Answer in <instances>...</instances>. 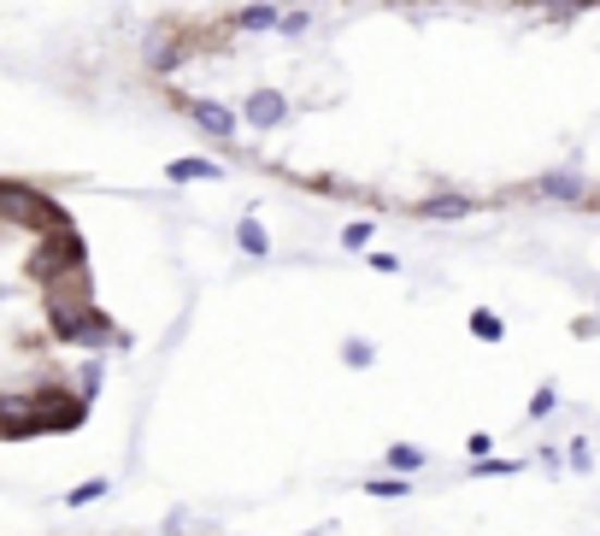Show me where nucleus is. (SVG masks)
<instances>
[{
  "label": "nucleus",
  "mask_w": 600,
  "mask_h": 536,
  "mask_svg": "<svg viewBox=\"0 0 600 536\" xmlns=\"http://www.w3.org/2000/svg\"><path fill=\"white\" fill-rule=\"evenodd\" d=\"M30 271L48 289H65V283H83L89 278V242L77 236V230H48V236L36 242V254H30Z\"/></svg>",
  "instance_id": "nucleus-1"
},
{
  "label": "nucleus",
  "mask_w": 600,
  "mask_h": 536,
  "mask_svg": "<svg viewBox=\"0 0 600 536\" xmlns=\"http://www.w3.org/2000/svg\"><path fill=\"white\" fill-rule=\"evenodd\" d=\"M0 219H7V224H24V230H41V236L71 224L60 200H48L36 183H24V178H0Z\"/></svg>",
  "instance_id": "nucleus-2"
},
{
  "label": "nucleus",
  "mask_w": 600,
  "mask_h": 536,
  "mask_svg": "<svg viewBox=\"0 0 600 536\" xmlns=\"http://www.w3.org/2000/svg\"><path fill=\"white\" fill-rule=\"evenodd\" d=\"M171 107H177L183 119H195V130H200V136H212L218 148H230V142L242 136L236 107H224V100H207V95H183V89H171Z\"/></svg>",
  "instance_id": "nucleus-3"
},
{
  "label": "nucleus",
  "mask_w": 600,
  "mask_h": 536,
  "mask_svg": "<svg viewBox=\"0 0 600 536\" xmlns=\"http://www.w3.org/2000/svg\"><path fill=\"white\" fill-rule=\"evenodd\" d=\"M30 413H36V430H77L83 418H89V401L77 395V389H36L30 395Z\"/></svg>",
  "instance_id": "nucleus-4"
},
{
  "label": "nucleus",
  "mask_w": 600,
  "mask_h": 536,
  "mask_svg": "<svg viewBox=\"0 0 600 536\" xmlns=\"http://www.w3.org/2000/svg\"><path fill=\"white\" fill-rule=\"evenodd\" d=\"M188 60V36L177 24H154V31H142V65L154 71V77H171Z\"/></svg>",
  "instance_id": "nucleus-5"
},
{
  "label": "nucleus",
  "mask_w": 600,
  "mask_h": 536,
  "mask_svg": "<svg viewBox=\"0 0 600 536\" xmlns=\"http://www.w3.org/2000/svg\"><path fill=\"white\" fill-rule=\"evenodd\" d=\"M236 119L254 124V130H277V124H289V100L277 95V89H247V100H242Z\"/></svg>",
  "instance_id": "nucleus-6"
},
{
  "label": "nucleus",
  "mask_w": 600,
  "mask_h": 536,
  "mask_svg": "<svg viewBox=\"0 0 600 536\" xmlns=\"http://www.w3.org/2000/svg\"><path fill=\"white\" fill-rule=\"evenodd\" d=\"M530 195H541V200H583L589 195V178H583V171H541V178L530 183Z\"/></svg>",
  "instance_id": "nucleus-7"
},
{
  "label": "nucleus",
  "mask_w": 600,
  "mask_h": 536,
  "mask_svg": "<svg viewBox=\"0 0 600 536\" xmlns=\"http://www.w3.org/2000/svg\"><path fill=\"white\" fill-rule=\"evenodd\" d=\"M472 212H477V200H472V195H453V190L430 195V200H418V219H442V224H453V219H472Z\"/></svg>",
  "instance_id": "nucleus-8"
},
{
  "label": "nucleus",
  "mask_w": 600,
  "mask_h": 536,
  "mask_svg": "<svg viewBox=\"0 0 600 536\" xmlns=\"http://www.w3.org/2000/svg\"><path fill=\"white\" fill-rule=\"evenodd\" d=\"M166 178L171 183H218V178H224V166H218V159H200V154H183V159H171V166H166Z\"/></svg>",
  "instance_id": "nucleus-9"
},
{
  "label": "nucleus",
  "mask_w": 600,
  "mask_h": 536,
  "mask_svg": "<svg viewBox=\"0 0 600 536\" xmlns=\"http://www.w3.org/2000/svg\"><path fill=\"white\" fill-rule=\"evenodd\" d=\"M277 12H283V7H271V0H247V7L230 12V31H247V36L277 31Z\"/></svg>",
  "instance_id": "nucleus-10"
},
{
  "label": "nucleus",
  "mask_w": 600,
  "mask_h": 536,
  "mask_svg": "<svg viewBox=\"0 0 600 536\" xmlns=\"http://www.w3.org/2000/svg\"><path fill=\"white\" fill-rule=\"evenodd\" d=\"M236 248H242L247 259H266V254H271L266 224H259V219H242V224H236Z\"/></svg>",
  "instance_id": "nucleus-11"
},
{
  "label": "nucleus",
  "mask_w": 600,
  "mask_h": 536,
  "mask_svg": "<svg viewBox=\"0 0 600 536\" xmlns=\"http://www.w3.org/2000/svg\"><path fill=\"white\" fill-rule=\"evenodd\" d=\"M472 337H477V342H501V337H506V318L489 313V307H477V313H472Z\"/></svg>",
  "instance_id": "nucleus-12"
},
{
  "label": "nucleus",
  "mask_w": 600,
  "mask_h": 536,
  "mask_svg": "<svg viewBox=\"0 0 600 536\" xmlns=\"http://www.w3.org/2000/svg\"><path fill=\"white\" fill-rule=\"evenodd\" d=\"M100 378H107V360L100 354H89V366H83V378H77V395L95 407V395H100Z\"/></svg>",
  "instance_id": "nucleus-13"
},
{
  "label": "nucleus",
  "mask_w": 600,
  "mask_h": 536,
  "mask_svg": "<svg viewBox=\"0 0 600 536\" xmlns=\"http://www.w3.org/2000/svg\"><path fill=\"white\" fill-rule=\"evenodd\" d=\"M424 460H430V454H424V448H413V442H394V448H389V466H394V472H424Z\"/></svg>",
  "instance_id": "nucleus-14"
},
{
  "label": "nucleus",
  "mask_w": 600,
  "mask_h": 536,
  "mask_svg": "<svg viewBox=\"0 0 600 536\" xmlns=\"http://www.w3.org/2000/svg\"><path fill=\"white\" fill-rule=\"evenodd\" d=\"M342 360H347V366H354V371H365V366H371V360H377V342H365V337H347V342H342Z\"/></svg>",
  "instance_id": "nucleus-15"
},
{
  "label": "nucleus",
  "mask_w": 600,
  "mask_h": 536,
  "mask_svg": "<svg viewBox=\"0 0 600 536\" xmlns=\"http://www.w3.org/2000/svg\"><path fill=\"white\" fill-rule=\"evenodd\" d=\"M313 31V12L295 7V12H277V36H306Z\"/></svg>",
  "instance_id": "nucleus-16"
},
{
  "label": "nucleus",
  "mask_w": 600,
  "mask_h": 536,
  "mask_svg": "<svg viewBox=\"0 0 600 536\" xmlns=\"http://www.w3.org/2000/svg\"><path fill=\"white\" fill-rule=\"evenodd\" d=\"M371 230H377V219H354L342 230V248H365V242H371Z\"/></svg>",
  "instance_id": "nucleus-17"
},
{
  "label": "nucleus",
  "mask_w": 600,
  "mask_h": 536,
  "mask_svg": "<svg viewBox=\"0 0 600 536\" xmlns=\"http://www.w3.org/2000/svg\"><path fill=\"white\" fill-rule=\"evenodd\" d=\"M95 496H107V477H89V484H77V489H71V507H89Z\"/></svg>",
  "instance_id": "nucleus-18"
},
{
  "label": "nucleus",
  "mask_w": 600,
  "mask_h": 536,
  "mask_svg": "<svg viewBox=\"0 0 600 536\" xmlns=\"http://www.w3.org/2000/svg\"><path fill=\"white\" fill-rule=\"evenodd\" d=\"M553 401H560V395H553V383H541L536 395H530V418H548V413H553Z\"/></svg>",
  "instance_id": "nucleus-19"
},
{
  "label": "nucleus",
  "mask_w": 600,
  "mask_h": 536,
  "mask_svg": "<svg viewBox=\"0 0 600 536\" xmlns=\"http://www.w3.org/2000/svg\"><path fill=\"white\" fill-rule=\"evenodd\" d=\"M472 472L477 477H506V472H518V460H477Z\"/></svg>",
  "instance_id": "nucleus-20"
},
{
  "label": "nucleus",
  "mask_w": 600,
  "mask_h": 536,
  "mask_svg": "<svg viewBox=\"0 0 600 536\" xmlns=\"http://www.w3.org/2000/svg\"><path fill=\"white\" fill-rule=\"evenodd\" d=\"M565 454H571V466H577V472H589V466H595V448H589V442H583V437H577V442H571V448H565Z\"/></svg>",
  "instance_id": "nucleus-21"
},
{
  "label": "nucleus",
  "mask_w": 600,
  "mask_h": 536,
  "mask_svg": "<svg viewBox=\"0 0 600 536\" xmlns=\"http://www.w3.org/2000/svg\"><path fill=\"white\" fill-rule=\"evenodd\" d=\"M371 496H406V477H377Z\"/></svg>",
  "instance_id": "nucleus-22"
},
{
  "label": "nucleus",
  "mask_w": 600,
  "mask_h": 536,
  "mask_svg": "<svg viewBox=\"0 0 600 536\" xmlns=\"http://www.w3.org/2000/svg\"><path fill=\"white\" fill-rule=\"evenodd\" d=\"M371 271H383V278H394V271H401V259H394V254H371Z\"/></svg>",
  "instance_id": "nucleus-23"
}]
</instances>
